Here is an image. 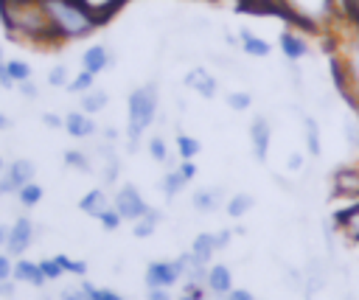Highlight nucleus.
Instances as JSON below:
<instances>
[{
    "instance_id": "obj_41",
    "label": "nucleus",
    "mask_w": 359,
    "mask_h": 300,
    "mask_svg": "<svg viewBox=\"0 0 359 300\" xmlns=\"http://www.w3.org/2000/svg\"><path fill=\"white\" fill-rule=\"evenodd\" d=\"M39 269H42V275H45V280H59L65 272H62V266L56 264V258H42L39 261Z\"/></svg>"
},
{
    "instance_id": "obj_17",
    "label": "nucleus",
    "mask_w": 359,
    "mask_h": 300,
    "mask_svg": "<svg viewBox=\"0 0 359 300\" xmlns=\"http://www.w3.org/2000/svg\"><path fill=\"white\" fill-rule=\"evenodd\" d=\"M331 221H334V227H337L339 233H345L351 241L359 244V199H353L348 207H339V210L331 216Z\"/></svg>"
},
{
    "instance_id": "obj_11",
    "label": "nucleus",
    "mask_w": 359,
    "mask_h": 300,
    "mask_svg": "<svg viewBox=\"0 0 359 300\" xmlns=\"http://www.w3.org/2000/svg\"><path fill=\"white\" fill-rule=\"evenodd\" d=\"M250 143H252V157L264 163L269 157V143H272V123L266 115H255L250 121Z\"/></svg>"
},
{
    "instance_id": "obj_5",
    "label": "nucleus",
    "mask_w": 359,
    "mask_h": 300,
    "mask_svg": "<svg viewBox=\"0 0 359 300\" xmlns=\"http://www.w3.org/2000/svg\"><path fill=\"white\" fill-rule=\"evenodd\" d=\"M278 8L297 25H306L309 31H320L337 20L334 0H278Z\"/></svg>"
},
{
    "instance_id": "obj_46",
    "label": "nucleus",
    "mask_w": 359,
    "mask_h": 300,
    "mask_svg": "<svg viewBox=\"0 0 359 300\" xmlns=\"http://www.w3.org/2000/svg\"><path fill=\"white\" fill-rule=\"evenodd\" d=\"M11 269H14V264H11V255H8V252H0V283L11 278Z\"/></svg>"
},
{
    "instance_id": "obj_52",
    "label": "nucleus",
    "mask_w": 359,
    "mask_h": 300,
    "mask_svg": "<svg viewBox=\"0 0 359 300\" xmlns=\"http://www.w3.org/2000/svg\"><path fill=\"white\" fill-rule=\"evenodd\" d=\"M11 294H14V283L3 280V283H0V297H11Z\"/></svg>"
},
{
    "instance_id": "obj_55",
    "label": "nucleus",
    "mask_w": 359,
    "mask_h": 300,
    "mask_svg": "<svg viewBox=\"0 0 359 300\" xmlns=\"http://www.w3.org/2000/svg\"><path fill=\"white\" fill-rule=\"evenodd\" d=\"M177 300H199V297H191V294H185V292H180V297Z\"/></svg>"
},
{
    "instance_id": "obj_48",
    "label": "nucleus",
    "mask_w": 359,
    "mask_h": 300,
    "mask_svg": "<svg viewBox=\"0 0 359 300\" xmlns=\"http://www.w3.org/2000/svg\"><path fill=\"white\" fill-rule=\"evenodd\" d=\"M17 90H20L25 98H36V95H39V87H36L31 79H28V81H20V84H17Z\"/></svg>"
},
{
    "instance_id": "obj_2",
    "label": "nucleus",
    "mask_w": 359,
    "mask_h": 300,
    "mask_svg": "<svg viewBox=\"0 0 359 300\" xmlns=\"http://www.w3.org/2000/svg\"><path fill=\"white\" fill-rule=\"evenodd\" d=\"M56 42H76L95 34L104 22L81 0H39Z\"/></svg>"
},
{
    "instance_id": "obj_22",
    "label": "nucleus",
    "mask_w": 359,
    "mask_h": 300,
    "mask_svg": "<svg viewBox=\"0 0 359 300\" xmlns=\"http://www.w3.org/2000/svg\"><path fill=\"white\" fill-rule=\"evenodd\" d=\"M160 221H163V210H157V207L149 205V210L140 219L132 221V236L135 238H149V236H154V230L160 227Z\"/></svg>"
},
{
    "instance_id": "obj_20",
    "label": "nucleus",
    "mask_w": 359,
    "mask_h": 300,
    "mask_svg": "<svg viewBox=\"0 0 359 300\" xmlns=\"http://www.w3.org/2000/svg\"><path fill=\"white\" fill-rule=\"evenodd\" d=\"M238 48H241L247 56H252V59H264V56L272 53V45H269L264 36H258L255 31H247V28L238 31Z\"/></svg>"
},
{
    "instance_id": "obj_40",
    "label": "nucleus",
    "mask_w": 359,
    "mask_h": 300,
    "mask_svg": "<svg viewBox=\"0 0 359 300\" xmlns=\"http://www.w3.org/2000/svg\"><path fill=\"white\" fill-rule=\"evenodd\" d=\"M70 81V73H67V64H53L48 70V84L50 87H67Z\"/></svg>"
},
{
    "instance_id": "obj_16",
    "label": "nucleus",
    "mask_w": 359,
    "mask_h": 300,
    "mask_svg": "<svg viewBox=\"0 0 359 300\" xmlns=\"http://www.w3.org/2000/svg\"><path fill=\"white\" fill-rule=\"evenodd\" d=\"M65 132L70 137H76V140H87V137L98 135V126H95L93 115H87L81 109H73V112L65 115Z\"/></svg>"
},
{
    "instance_id": "obj_58",
    "label": "nucleus",
    "mask_w": 359,
    "mask_h": 300,
    "mask_svg": "<svg viewBox=\"0 0 359 300\" xmlns=\"http://www.w3.org/2000/svg\"><path fill=\"white\" fill-rule=\"evenodd\" d=\"M0 59H3V48H0Z\"/></svg>"
},
{
    "instance_id": "obj_43",
    "label": "nucleus",
    "mask_w": 359,
    "mask_h": 300,
    "mask_svg": "<svg viewBox=\"0 0 359 300\" xmlns=\"http://www.w3.org/2000/svg\"><path fill=\"white\" fill-rule=\"evenodd\" d=\"M59 297H62V300H90L81 283H79V286H67V289H62V294H59Z\"/></svg>"
},
{
    "instance_id": "obj_47",
    "label": "nucleus",
    "mask_w": 359,
    "mask_h": 300,
    "mask_svg": "<svg viewBox=\"0 0 359 300\" xmlns=\"http://www.w3.org/2000/svg\"><path fill=\"white\" fill-rule=\"evenodd\" d=\"M219 300H255V294L247 292V289H236V286H233V289H230L224 297H219Z\"/></svg>"
},
{
    "instance_id": "obj_23",
    "label": "nucleus",
    "mask_w": 359,
    "mask_h": 300,
    "mask_svg": "<svg viewBox=\"0 0 359 300\" xmlns=\"http://www.w3.org/2000/svg\"><path fill=\"white\" fill-rule=\"evenodd\" d=\"M255 207V196L252 193H247V191H238V193H230V199L224 202V210H227V216L230 219H244L250 210Z\"/></svg>"
},
{
    "instance_id": "obj_30",
    "label": "nucleus",
    "mask_w": 359,
    "mask_h": 300,
    "mask_svg": "<svg viewBox=\"0 0 359 300\" xmlns=\"http://www.w3.org/2000/svg\"><path fill=\"white\" fill-rule=\"evenodd\" d=\"M65 165L73 168V171H81V174H90V171H93V160H90V154L81 151V149H67V151H65Z\"/></svg>"
},
{
    "instance_id": "obj_37",
    "label": "nucleus",
    "mask_w": 359,
    "mask_h": 300,
    "mask_svg": "<svg viewBox=\"0 0 359 300\" xmlns=\"http://www.w3.org/2000/svg\"><path fill=\"white\" fill-rule=\"evenodd\" d=\"M56 258V264L62 266V272H70V275H87V261H73V258H67V255H53Z\"/></svg>"
},
{
    "instance_id": "obj_26",
    "label": "nucleus",
    "mask_w": 359,
    "mask_h": 300,
    "mask_svg": "<svg viewBox=\"0 0 359 300\" xmlns=\"http://www.w3.org/2000/svg\"><path fill=\"white\" fill-rule=\"evenodd\" d=\"M81 3H84L101 22H107V20H112L129 0H81Z\"/></svg>"
},
{
    "instance_id": "obj_28",
    "label": "nucleus",
    "mask_w": 359,
    "mask_h": 300,
    "mask_svg": "<svg viewBox=\"0 0 359 300\" xmlns=\"http://www.w3.org/2000/svg\"><path fill=\"white\" fill-rule=\"evenodd\" d=\"M199 151H202V143H199L194 135L177 132V157H180V160H194Z\"/></svg>"
},
{
    "instance_id": "obj_27",
    "label": "nucleus",
    "mask_w": 359,
    "mask_h": 300,
    "mask_svg": "<svg viewBox=\"0 0 359 300\" xmlns=\"http://www.w3.org/2000/svg\"><path fill=\"white\" fill-rule=\"evenodd\" d=\"M188 182L182 179V174H180V168L174 165V168H165V174H163V179H160V188H163V193H165V199L171 202L182 188H185Z\"/></svg>"
},
{
    "instance_id": "obj_44",
    "label": "nucleus",
    "mask_w": 359,
    "mask_h": 300,
    "mask_svg": "<svg viewBox=\"0 0 359 300\" xmlns=\"http://www.w3.org/2000/svg\"><path fill=\"white\" fill-rule=\"evenodd\" d=\"M230 238H233V230H230V227H222V230H216V233H213V241H216V252H219V250H224V247L230 244Z\"/></svg>"
},
{
    "instance_id": "obj_10",
    "label": "nucleus",
    "mask_w": 359,
    "mask_h": 300,
    "mask_svg": "<svg viewBox=\"0 0 359 300\" xmlns=\"http://www.w3.org/2000/svg\"><path fill=\"white\" fill-rule=\"evenodd\" d=\"M278 48L283 53L286 62H300L311 53V42L306 34H300L297 28H283L280 36H278Z\"/></svg>"
},
{
    "instance_id": "obj_51",
    "label": "nucleus",
    "mask_w": 359,
    "mask_h": 300,
    "mask_svg": "<svg viewBox=\"0 0 359 300\" xmlns=\"http://www.w3.org/2000/svg\"><path fill=\"white\" fill-rule=\"evenodd\" d=\"M348 8H351V22L359 28V0H348Z\"/></svg>"
},
{
    "instance_id": "obj_42",
    "label": "nucleus",
    "mask_w": 359,
    "mask_h": 300,
    "mask_svg": "<svg viewBox=\"0 0 359 300\" xmlns=\"http://www.w3.org/2000/svg\"><path fill=\"white\" fill-rule=\"evenodd\" d=\"M177 168H180V174H182V179H185V182H194V179H196V171H199V168H196V163H194V160H180V163H177Z\"/></svg>"
},
{
    "instance_id": "obj_33",
    "label": "nucleus",
    "mask_w": 359,
    "mask_h": 300,
    "mask_svg": "<svg viewBox=\"0 0 359 300\" xmlns=\"http://www.w3.org/2000/svg\"><path fill=\"white\" fill-rule=\"evenodd\" d=\"M146 151H149V157H151L154 163H163V165H165V160L171 157V151H168L163 135H151V137L146 140Z\"/></svg>"
},
{
    "instance_id": "obj_38",
    "label": "nucleus",
    "mask_w": 359,
    "mask_h": 300,
    "mask_svg": "<svg viewBox=\"0 0 359 300\" xmlns=\"http://www.w3.org/2000/svg\"><path fill=\"white\" fill-rule=\"evenodd\" d=\"M98 224H101L104 230H118V227L123 224V219H121V213L109 205V207H104V210L98 213Z\"/></svg>"
},
{
    "instance_id": "obj_32",
    "label": "nucleus",
    "mask_w": 359,
    "mask_h": 300,
    "mask_svg": "<svg viewBox=\"0 0 359 300\" xmlns=\"http://www.w3.org/2000/svg\"><path fill=\"white\" fill-rule=\"evenodd\" d=\"M93 87H95V76H93V73H87V70H79V73L67 81V87H65V90H67V93H73V95H84V93H87V90H93Z\"/></svg>"
},
{
    "instance_id": "obj_7",
    "label": "nucleus",
    "mask_w": 359,
    "mask_h": 300,
    "mask_svg": "<svg viewBox=\"0 0 359 300\" xmlns=\"http://www.w3.org/2000/svg\"><path fill=\"white\" fill-rule=\"evenodd\" d=\"M146 289H171L182 280V264L180 258H171V261H151L146 266Z\"/></svg>"
},
{
    "instance_id": "obj_53",
    "label": "nucleus",
    "mask_w": 359,
    "mask_h": 300,
    "mask_svg": "<svg viewBox=\"0 0 359 300\" xmlns=\"http://www.w3.org/2000/svg\"><path fill=\"white\" fill-rule=\"evenodd\" d=\"M6 129H11V118L6 112H0V132H6Z\"/></svg>"
},
{
    "instance_id": "obj_24",
    "label": "nucleus",
    "mask_w": 359,
    "mask_h": 300,
    "mask_svg": "<svg viewBox=\"0 0 359 300\" xmlns=\"http://www.w3.org/2000/svg\"><path fill=\"white\" fill-rule=\"evenodd\" d=\"M107 104H109V95H107V90H101V87H93V90H87L84 95H79V109L87 112V115L101 112Z\"/></svg>"
},
{
    "instance_id": "obj_36",
    "label": "nucleus",
    "mask_w": 359,
    "mask_h": 300,
    "mask_svg": "<svg viewBox=\"0 0 359 300\" xmlns=\"http://www.w3.org/2000/svg\"><path fill=\"white\" fill-rule=\"evenodd\" d=\"M81 286H84V292H87V297H90V300H126L123 294H118V292H112V289L93 286L90 280H81Z\"/></svg>"
},
{
    "instance_id": "obj_45",
    "label": "nucleus",
    "mask_w": 359,
    "mask_h": 300,
    "mask_svg": "<svg viewBox=\"0 0 359 300\" xmlns=\"http://www.w3.org/2000/svg\"><path fill=\"white\" fill-rule=\"evenodd\" d=\"M42 123H45L48 129H65V118L56 115V112H42Z\"/></svg>"
},
{
    "instance_id": "obj_35",
    "label": "nucleus",
    "mask_w": 359,
    "mask_h": 300,
    "mask_svg": "<svg viewBox=\"0 0 359 300\" xmlns=\"http://www.w3.org/2000/svg\"><path fill=\"white\" fill-rule=\"evenodd\" d=\"M227 107H230L233 112H247V109L252 107V93H247V90H233V93H227Z\"/></svg>"
},
{
    "instance_id": "obj_54",
    "label": "nucleus",
    "mask_w": 359,
    "mask_h": 300,
    "mask_svg": "<svg viewBox=\"0 0 359 300\" xmlns=\"http://www.w3.org/2000/svg\"><path fill=\"white\" fill-rule=\"evenodd\" d=\"M6 238H8V227L0 224V247H6Z\"/></svg>"
},
{
    "instance_id": "obj_49",
    "label": "nucleus",
    "mask_w": 359,
    "mask_h": 300,
    "mask_svg": "<svg viewBox=\"0 0 359 300\" xmlns=\"http://www.w3.org/2000/svg\"><path fill=\"white\" fill-rule=\"evenodd\" d=\"M303 163H306V160H303V154L292 151V154H289V160H286V168H289V171H300V168H303Z\"/></svg>"
},
{
    "instance_id": "obj_39",
    "label": "nucleus",
    "mask_w": 359,
    "mask_h": 300,
    "mask_svg": "<svg viewBox=\"0 0 359 300\" xmlns=\"http://www.w3.org/2000/svg\"><path fill=\"white\" fill-rule=\"evenodd\" d=\"M342 132H345L348 146H351V149H359V118H356V115H348V118H345Z\"/></svg>"
},
{
    "instance_id": "obj_29",
    "label": "nucleus",
    "mask_w": 359,
    "mask_h": 300,
    "mask_svg": "<svg viewBox=\"0 0 359 300\" xmlns=\"http://www.w3.org/2000/svg\"><path fill=\"white\" fill-rule=\"evenodd\" d=\"M191 252H194V255H199L202 261H208V264H210V258L216 255V241H213V233H199V236H194V241H191Z\"/></svg>"
},
{
    "instance_id": "obj_8",
    "label": "nucleus",
    "mask_w": 359,
    "mask_h": 300,
    "mask_svg": "<svg viewBox=\"0 0 359 300\" xmlns=\"http://www.w3.org/2000/svg\"><path fill=\"white\" fill-rule=\"evenodd\" d=\"M34 174H36V165L25 157L14 160L8 168H3L0 174V196H8V193H17L25 182H34Z\"/></svg>"
},
{
    "instance_id": "obj_57",
    "label": "nucleus",
    "mask_w": 359,
    "mask_h": 300,
    "mask_svg": "<svg viewBox=\"0 0 359 300\" xmlns=\"http://www.w3.org/2000/svg\"><path fill=\"white\" fill-rule=\"evenodd\" d=\"M0 174H3V160H0Z\"/></svg>"
},
{
    "instance_id": "obj_31",
    "label": "nucleus",
    "mask_w": 359,
    "mask_h": 300,
    "mask_svg": "<svg viewBox=\"0 0 359 300\" xmlns=\"http://www.w3.org/2000/svg\"><path fill=\"white\" fill-rule=\"evenodd\" d=\"M14 196H17V202H20L22 207H34V205H39V202H42L45 191H42V185H39V182H25Z\"/></svg>"
},
{
    "instance_id": "obj_13",
    "label": "nucleus",
    "mask_w": 359,
    "mask_h": 300,
    "mask_svg": "<svg viewBox=\"0 0 359 300\" xmlns=\"http://www.w3.org/2000/svg\"><path fill=\"white\" fill-rule=\"evenodd\" d=\"M224 205V188L222 185H202L191 193V207L199 213H216Z\"/></svg>"
},
{
    "instance_id": "obj_34",
    "label": "nucleus",
    "mask_w": 359,
    "mask_h": 300,
    "mask_svg": "<svg viewBox=\"0 0 359 300\" xmlns=\"http://www.w3.org/2000/svg\"><path fill=\"white\" fill-rule=\"evenodd\" d=\"M6 64V73L11 76V81L14 84H20V81H28L31 79V64L28 62H22V59H8V62H3Z\"/></svg>"
},
{
    "instance_id": "obj_56",
    "label": "nucleus",
    "mask_w": 359,
    "mask_h": 300,
    "mask_svg": "<svg viewBox=\"0 0 359 300\" xmlns=\"http://www.w3.org/2000/svg\"><path fill=\"white\" fill-rule=\"evenodd\" d=\"M0 73H3V59H0Z\"/></svg>"
},
{
    "instance_id": "obj_19",
    "label": "nucleus",
    "mask_w": 359,
    "mask_h": 300,
    "mask_svg": "<svg viewBox=\"0 0 359 300\" xmlns=\"http://www.w3.org/2000/svg\"><path fill=\"white\" fill-rule=\"evenodd\" d=\"M11 278H14L17 283H28V286H45V283H48L45 275H42V269H39V261H25V258L14 261Z\"/></svg>"
},
{
    "instance_id": "obj_6",
    "label": "nucleus",
    "mask_w": 359,
    "mask_h": 300,
    "mask_svg": "<svg viewBox=\"0 0 359 300\" xmlns=\"http://www.w3.org/2000/svg\"><path fill=\"white\" fill-rule=\"evenodd\" d=\"M112 207L121 213L123 221H135V219H140V216L149 210V202L143 199V193L137 191V185L123 182V185L115 191V196H112Z\"/></svg>"
},
{
    "instance_id": "obj_21",
    "label": "nucleus",
    "mask_w": 359,
    "mask_h": 300,
    "mask_svg": "<svg viewBox=\"0 0 359 300\" xmlns=\"http://www.w3.org/2000/svg\"><path fill=\"white\" fill-rule=\"evenodd\" d=\"M109 205H112V202H109V196H107L104 188H93V191H87V193L79 199V210L87 213V216H93V219H98V213H101L104 207H109Z\"/></svg>"
},
{
    "instance_id": "obj_14",
    "label": "nucleus",
    "mask_w": 359,
    "mask_h": 300,
    "mask_svg": "<svg viewBox=\"0 0 359 300\" xmlns=\"http://www.w3.org/2000/svg\"><path fill=\"white\" fill-rule=\"evenodd\" d=\"M182 81H185L188 90L199 93L202 98H213V95L219 93V81H216V76H213L208 67H191Z\"/></svg>"
},
{
    "instance_id": "obj_25",
    "label": "nucleus",
    "mask_w": 359,
    "mask_h": 300,
    "mask_svg": "<svg viewBox=\"0 0 359 300\" xmlns=\"http://www.w3.org/2000/svg\"><path fill=\"white\" fill-rule=\"evenodd\" d=\"M303 137H306V151L311 157H320L323 151V137H320V123L311 115H303Z\"/></svg>"
},
{
    "instance_id": "obj_3",
    "label": "nucleus",
    "mask_w": 359,
    "mask_h": 300,
    "mask_svg": "<svg viewBox=\"0 0 359 300\" xmlns=\"http://www.w3.org/2000/svg\"><path fill=\"white\" fill-rule=\"evenodd\" d=\"M331 79L337 93L353 109H359V28L353 22L337 36L331 53Z\"/></svg>"
},
{
    "instance_id": "obj_15",
    "label": "nucleus",
    "mask_w": 359,
    "mask_h": 300,
    "mask_svg": "<svg viewBox=\"0 0 359 300\" xmlns=\"http://www.w3.org/2000/svg\"><path fill=\"white\" fill-rule=\"evenodd\" d=\"M112 64H115V56H112V50H109L107 45H90V48L81 53V70H87V73H93V76L109 70Z\"/></svg>"
},
{
    "instance_id": "obj_12",
    "label": "nucleus",
    "mask_w": 359,
    "mask_h": 300,
    "mask_svg": "<svg viewBox=\"0 0 359 300\" xmlns=\"http://www.w3.org/2000/svg\"><path fill=\"white\" fill-rule=\"evenodd\" d=\"M331 191H334V196H342V199H359V168L356 165L334 168Z\"/></svg>"
},
{
    "instance_id": "obj_1",
    "label": "nucleus",
    "mask_w": 359,
    "mask_h": 300,
    "mask_svg": "<svg viewBox=\"0 0 359 300\" xmlns=\"http://www.w3.org/2000/svg\"><path fill=\"white\" fill-rule=\"evenodd\" d=\"M0 20L11 39L39 45V48L59 45L39 0H0Z\"/></svg>"
},
{
    "instance_id": "obj_9",
    "label": "nucleus",
    "mask_w": 359,
    "mask_h": 300,
    "mask_svg": "<svg viewBox=\"0 0 359 300\" xmlns=\"http://www.w3.org/2000/svg\"><path fill=\"white\" fill-rule=\"evenodd\" d=\"M34 236H36V227L28 216H17L8 227V238H6V252L8 255H22L31 244H34Z\"/></svg>"
},
{
    "instance_id": "obj_50",
    "label": "nucleus",
    "mask_w": 359,
    "mask_h": 300,
    "mask_svg": "<svg viewBox=\"0 0 359 300\" xmlns=\"http://www.w3.org/2000/svg\"><path fill=\"white\" fill-rule=\"evenodd\" d=\"M146 300H174V297H171V292H168V289H149Z\"/></svg>"
},
{
    "instance_id": "obj_18",
    "label": "nucleus",
    "mask_w": 359,
    "mask_h": 300,
    "mask_svg": "<svg viewBox=\"0 0 359 300\" xmlns=\"http://www.w3.org/2000/svg\"><path fill=\"white\" fill-rule=\"evenodd\" d=\"M205 289H208V294H213V297H224V294L233 289V272H230V266H224V264H210V266H208V278H205Z\"/></svg>"
},
{
    "instance_id": "obj_4",
    "label": "nucleus",
    "mask_w": 359,
    "mask_h": 300,
    "mask_svg": "<svg viewBox=\"0 0 359 300\" xmlns=\"http://www.w3.org/2000/svg\"><path fill=\"white\" fill-rule=\"evenodd\" d=\"M160 112V87L157 81H146L135 87L126 98V151L135 154L140 149L143 135L154 123Z\"/></svg>"
}]
</instances>
